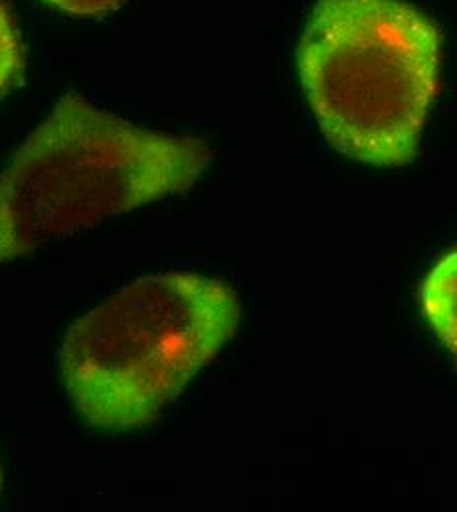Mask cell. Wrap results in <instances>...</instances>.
Listing matches in <instances>:
<instances>
[{"instance_id": "cell-1", "label": "cell", "mask_w": 457, "mask_h": 512, "mask_svg": "<svg viewBox=\"0 0 457 512\" xmlns=\"http://www.w3.org/2000/svg\"><path fill=\"white\" fill-rule=\"evenodd\" d=\"M209 164L201 138L138 127L66 95L0 174V264L188 192Z\"/></svg>"}, {"instance_id": "cell-2", "label": "cell", "mask_w": 457, "mask_h": 512, "mask_svg": "<svg viewBox=\"0 0 457 512\" xmlns=\"http://www.w3.org/2000/svg\"><path fill=\"white\" fill-rule=\"evenodd\" d=\"M235 290L196 272L134 280L67 329L60 369L79 416L99 430L144 428L235 337Z\"/></svg>"}, {"instance_id": "cell-3", "label": "cell", "mask_w": 457, "mask_h": 512, "mask_svg": "<svg viewBox=\"0 0 457 512\" xmlns=\"http://www.w3.org/2000/svg\"><path fill=\"white\" fill-rule=\"evenodd\" d=\"M298 73L329 146L398 168L418 142L440 87L442 32L404 0H316Z\"/></svg>"}, {"instance_id": "cell-4", "label": "cell", "mask_w": 457, "mask_h": 512, "mask_svg": "<svg viewBox=\"0 0 457 512\" xmlns=\"http://www.w3.org/2000/svg\"><path fill=\"white\" fill-rule=\"evenodd\" d=\"M420 310L438 341L457 361V249L442 256L420 286Z\"/></svg>"}, {"instance_id": "cell-5", "label": "cell", "mask_w": 457, "mask_h": 512, "mask_svg": "<svg viewBox=\"0 0 457 512\" xmlns=\"http://www.w3.org/2000/svg\"><path fill=\"white\" fill-rule=\"evenodd\" d=\"M24 69V48L10 8L0 0V95L12 87Z\"/></svg>"}, {"instance_id": "cell-6", "label": "cell", "mask_w": 457, "mask_h": 512, "mask_svg": "<svg viewBox=\"0 0 457 512\" xmlns=\"http://www.w3.org/2000/svg\"><path fill=\"white\" fill-rule=\"evenodd\" d=\"M54 8L77 18H99L119 10L127 0H46Z\"/></svg>"}]
</instances>
